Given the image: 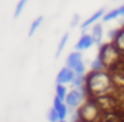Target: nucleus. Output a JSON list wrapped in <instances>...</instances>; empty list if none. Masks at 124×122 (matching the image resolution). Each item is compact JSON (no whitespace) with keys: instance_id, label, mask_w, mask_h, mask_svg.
Listing matches in <instances>:
<instances>
[{"instance_id":"f257e3e1","label":"nucleus","mask_w":124,"mask_h":122,"mask_svg":"<svg viewBox=\"0 0 124 122\" xmlns=\"http://www.w3.org/2000/svg\"><path fill=\"white\" fill-rule=\"evenodd\" d=\"M113 89L115 86L112 82V76L108 70L89 71L85 75V91L91 99L112 94Z\"/></svg>"},{"instance_id":"f03ea898","label":"nucleus","mask_w":124,"mask_h":122,"mask_svg":"<svg viewBox=\"0 0 124 122\" xmlns=\"http://www.w3.org/2000/svg\"><path fill=\"white\" fill-rule=\"evenodd\" d=\"M97 56H99L100 60L103 62L105 70L111 71L116 67V65H117L119 62H120L123 55L119 52V50L116 48L115 44H113L112 42H109V43H105L100 47L99 55H97Z\"/></svg>"},{"instance_id":"7ed1b4c3","label":"nucleus","mask_w":124,"mask_h":122,"mask_svg":"<svg viewBox=\"0 0 124 122\" xmlns=\"http://www.w3.org/2000/svg\"><path fill=\"white\" fill-rule=\"evenodd\" d=\"M79 122H100L101 119V111L93 102V99L87 98L83 105L78 109Z\"/></svg>"},{"instance_id":"20e7f679","label":"nucleus","mask_w":124,"mask_h":122,"mask_svg":"<svg viewBox=\"0 0 124 122\" xmlns=\"http://www.w3.org/2000/svg\"><path fill=\"white\" fill-rule=\"evenodd\" d=\"M93 102L96 103V106L99 107V110L101 111V114L107 113H119V103L117 99L113 97L112 94L109 95H103V97L95 98Z\"/></svg>"},{"instance_id":"39448f33","label":"nucleus","mask_w":124,"mask_h":122,"mask_svg":"<svg viewBox=\"0 0 124 122\" xmlns=\"http://www.w3.org/2000/svg\"><path fill=\"white\" fill-rule=\"evenodd\" d=\"M87 98H88V95H87L85 87H83V89H72L71 91H68L64 103L68 106V109H75L76 110L83 105V102Z\"/></svg>"},{"instance_id":"423d86ee","label":"nucleus","mask_w":124,"mask_h":122,"mask_svg":"<svg viewBox=\"0 0 124 122\" xmlns=\"http://www.w3.org/2000/svg\"><path fill=\"white\" fill-rule=\"evenodd\" d=\"M76 74L73 73L72 68L70 67H63L62 70L57 73L56 75V84H68V83H72V81L75 79Z\"/></svg>"},{"instance_id":"0eeeda50","label":"nucleus","mask_w":124,"mask_h":122,"mask_svg":"<svg viewBox=\"0 0 124 122\" xmlns=\"http://www.w3.org/2000/svg\"><path fill=\"white\" fill-rule=\"evenodd\" d=\"M93 39H92L91 34H83L80 36V39L78 40V43L75 44V50L76 51H83V50H88L93 46Z\"/></svg>"},{"instance_id":"6e6552de","label":"nucleus","mask_w":124,"mask_h":122,"mask_svg":"<svg viewBox=\"0 0 124 122\" xmlns=\"http://www.w3.org/2000/svg\"><path fill=\"white\" fill-rule=\"evenodd\" d=\"M105 15V9L104 8H100L99 11H96L93 15H91V16L88 18V19L85 20V22H83V24H81V30H85L87 27H89V26L92 24H96V22L99 19H103V16Z\"/></svg>"},{"instance_id":"1a4fd4ad","label":"nucleus","mask_w":124,"mask_h":122,"mask_svg":"<svg viewBox=\"0 0 124 122\" xmlns=\"http://www.w3.org/2000/svg\"><path fill=\"white\" fill-rule=\"evenodd\" d=\"M80 62H83V55H81V52L80 51H73L68 55L67 60H65V66L70 67V68H73Z\"/></svg>"},{"instance_id":"9d476101","label":"nucleus","mask_w":124,"mask_h":122,"mask_svg":"<svg viewBox=\"0 0 124 122\" xmlns=\"http://www.w3.org/2000/svg\"><path fill=\"white\" fill-rule=\"evenodd\" d=\"M112 43L116 46V48L119 50V52L124 56V27L117 31V35H116L115 39H113Z\"/></svg>"},{"instance_id":"9b49d317","label":"nucleus","mask_w":124,"mask_h":122,"mask_svg":"<svg viewBox=\"0 0 124 122\" xmlns=\"http://www.w3.org/2000/svg\"><path fill=\"white\" fill-rule=\"evenodd\" d=\"M111 73V76H112V82H113V86L116 87V89L121 90V91H124V75L120 73H117V71H109Z\"/></svg>"},{"instance_id":"f8f14e48","label":"nucleus","mask_w":124,"mask_h":122,"mask_svg":"<svg viewBox=\"0 0 124 122\" xmlns=\"http://www.w3.org/2000/svg\"><path fill=\"white\" fill-rule=\"evenodd\" d=\"M91 36H92V39H93V43L99 44L100 42H101V39H103V26L100 24V23L93 24V27H92V32H91Z\"/></svg>"},{"instance_id":"ddd939ff","label":"nucleus","mask_w":124,"mask_h":122,"mask_svg":"<svg viewBox=\"0 0 124 122\" xmlns=\"http://www.w3.org/2000/svg\"><path fill=\"white\" fill-rule=\"evenodd\" d=\"M44 20V16H38L35 20H33L32 23H31L30 26V30H28V38H31V36H33V34L36 32V31L39 30V27L41 26V23H43Z\"/></svg>"},{"instance_id":"4468645a","label":"nucleus","mask_w":124,"mask_h":122,"mask_svg":"<svg viewBox=\"0 0 124 122\" xmlns=\"http://www.w3.org/2000/svg\"><path fill=\"white\" fill-rule=\"evenodd\" d=\"M72 89H83L85 87V75H76L71 83Z\"/></svg>"},{"instance_id":"2eb2a0df","label":"nucleus","mask_w":124,"mask_h":122,"mask_svg":"<svg viewBox=\"0 0 124 122\" xmlns=\"http://www.w3.org/2000/svg\"><path fill=\"white\" fill-rule=\"evenodd\" d=\"M68 38H70V34H68V32H65L64 35L62 36V39H60L59 44H57V50H56V54H55V56H56V58H59V56H60V54H62V52H63V50H64L65 44H67V42H68Z\"/></svg>"},{"instance_id":"dca6fc26","label":"nucleus","mask_w":124,"mask_h":122,"mask_svg":"<svg viewBox=\"0 0 124 122\" xmlns=\"http://www.w3.org/2000/svg\"><path fill=\"white\" fill-rule=\"evenodd\" d=\"M28 0H19L16 4V7H15V11H14V19H17V18L22 15L23 9H24V7L27 6Z\"/></svg>"},{"instance_id":"f3484780","label":"nucleus","mask_w":124,"mask_h":122,"mask_svg":"<svg viewBox=\"0 0 124 122\" xmlns=\"http://www.w3.org/2000/svg\"><path fill=\"white\" fill-rule=\"evenodd\" d=\"M57 111V114H59V118L60 119H65V117L68 115V113H70V109H68V106L65 105L64 102L62 103V105H59L57 107H55Z\"/></svg>"},{"instance_id":"a211bd4d","label":"nucleus","mask_w":124,"mask_h":122,"mask_svg":"<svg viewBox=\"0 0 124 122\" xmlns=\"http://www.w3.org/2000/svg\"><path fill=\"white\" fill-rule=\"evenodd\" d=\"M68 91H67V86L65 84H56V97H59L62 101H65Z\"/></svg>"},{"instance_id":"6ab92c4d","label":"nucleus","mask_w":124,"mask_h":122,"mask_svg":"<svg viewBox=\"0 0 124 122\" xmlns=\"http://www.w3.org/2000/svg\"><path fill=\"white\" fill-rule=\"evenodd\" d=\"M47 118H48V122H59L60 118H59V114H57L56 109L55 107H51L47 113Z\"/></svg>"},{"instance_id":"aec40b11","label":"nucleus","mask_w":124,"mask_h":122,"mask_svg":"<svg viewBox=\"0 0 124 122\" xmlns=\"http://www.w3.org/2000/svg\"><path fill=\"white\" fill-rule=\"evenodd\" d=\"M117 16H120V15H119V8L111 9L109 12H105V15L103 16V22H109V20L116 19Z\"/></svg>"},{"instance_id":"412c9836","label":"nucleus","mask_w":124,"mask_h":122,"mask_svg":"<svg viewBox=\"0 0 124 122\" xmlns=\"http://www.w3.org/2000/svg\"><path fill=\"white\" fill-rule=\"evenodd\" d=\"M103 70H105V67H104V65H103V62L100 60V58L97 56L96 59L91 63V71H103Z\"/></svg>"},{"instance_id":"4be33fe9","label":"nucleus","mask_w":124,"mask_h":122,"mask_svg":"<svg viewBox=\"0 0 124 122\" xmlns=\"http://www.w3.org/2000/svg\"><path fill=\"white\" fill-rule=\"evenodd\" d=\"M117 31L119 30H111V31H108V39H111V40L113 42V39L116 38V35H117Z\"/></svg>"},{"instance_id":"5701e85b","label":"nucleus","mask_w":124,"mask_h":122,"mask_svg":"<svg viewBox=\"0 0 124 122\" xmlns=\"http://www.w3.org/2000/svg\"><path fill=\"white\" fill-rule=\"evenodd\" d=\"M79 15H73V18H72V22H71V27H76L78 26V23H79Z\"/></svg>"},{"instance_id":"b1692460","label":"nucleus","mask_w":124,"mask_h":122,"mask_svg":"<svg viewBox=\"0 0 124 122\" xmlns=\"http://www.w3.org/2000/svg\"><path fill=\"white\" fill-rule=\"evenodd\" d=\"M119 15H120V16H124V4L121 7H119Z\"/></svg>"},{"instance_id":"393cba45","label":"nucleus","mask_w":124,"mask_h":122,"mask_svg":"<svg viewBox=\"0 0 124 122\" xmlns=\"http://www.w3.org/2000/svg\"><path fill=\"white\" fill-rule=\"evenodd\" d=\"M59 122H67V121H65V119H60Z\"/></svg>"}]
</instances>
